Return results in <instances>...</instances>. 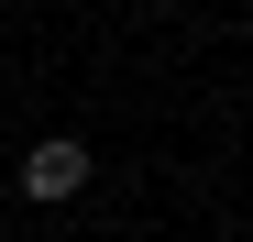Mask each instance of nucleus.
Here are the masks:
<instances>
[{"label":"nucleus","instance_id":"1","mask_svg":"<svg viewBox=\"0 0 253 242\" xmlns=\"http://www.w3.org/2000/svg\"><path fill=\"white\" fill-rule=\"evenodd\" d=\"M77 187H88V143H33L22 154V198H44V209H55V198H77Z\"/></svg>","mask_w":253,"mask_h":242}]
</instances>
